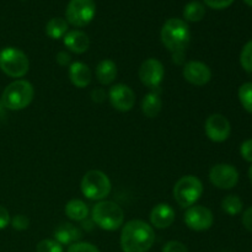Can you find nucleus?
<instances>
[{"instance_id":"nucleus-1","label":"nucleus","mask_w":252,"mask_h":252,"mask_svg":"<svg viewBox=\"0 0 252 252\" xmlns=\"http://www.w3.org/2000/svg\"><path fill=\"white\" fill-rule=\"evenodd\" d=\"M155 243L152 225L135 219L126 223L121 233V248L123 252H148Z\"/></svg>"},{"instance_id":"nucleus-2","label":"nucleus","mask_w":252,"mask_h":252,"mask_svg":"<svg viewBox=\"0 0 252 252\" xmlns=\"http://www.w3.org/2000/svg\"><path fill=\"white\" fill-rule=\"evenodd\" d=\"M161 42L174 54V61L184 56V52L191 41L189 27L184 20L172 17L164 24L161 29Z\"/></svg>"},{"instance_id":"nucleus-3","label":"nucleus","mask_w":252,"mask_h":252,"mask_svg":"<svg viewBox=\"0 0 252 252\" xmlns=\"http://www.w3.org/2000/svg\"><path fill=\"white\" fill-rule=\"evenodd\" d=\"M93 221L107 231H115L123 225L125 213L117 203L112 201H98L91 211Z\"/></svg>"},{"instance_id":"nucleus-4","label":"nucleus","mask_w":252,"mask_h":252,"mask_svg":"<svg viewBox=\"0 0 252 252\" xmlns=\"http://www.w3.org/2000/svg\"><path fill=\"white\" fill-rule=\"evenodd\" d=\"M34 89L27 80H15L5 88L1 95V102L7 110L20 111L26 108L32 102Z\"/></svg>"},{"instance_id":"nucleus-5","label":"nucleus","mask_w":252,"mask_h":252,"mask_svg":"<svg viewBox=\"0 0 252 252\" xmlns=\"http://www.w3.org/2000/svg\"><path fill=\"white\" fill-rule=\"evenodd\" d=\"M81 192L91 201H103L110 194L112 185L105 172L100 170H90L81 180Z\"/></svg>"},{"instance_id":"nucleus-6","label":"nucleus","mask_w":252,"mask_h":252,"mask_svg":"<svg viewBox=\"0 0 252 252\" xmlns=\"http://www.w3.org/2000/svg\"><path fill=\"white\" fill-rule=\"evenodd\" d=\"M30 62L26 54L15 47H5L0 51V69L10 78H22L27 74Z\"/></svg>"},{"instance_id":"nucleus-7","label":"nucleus","mask_w":252,"mask_h":252,"mask_svg":"<svg viewBox=\"0 0 252 252\" xmlns=\"http://www.w3.org/2000/svg\"><path fill=\"white\" fill-rule=\"evenodd\" d=\"M203 193V185L196 176H184L176 182L174 187V198L182 208L193 206Z\"/></svg>"},{"instance_id":"nucleus-8","label":"nucleus","mask_w":252,"mask_h":252,"mask_svg":"<svg viewBox=\"0 0 252 252\" xmlns=\"http://www.w3.org/2000/svg\"><path fill=\"white\" fill-rule=\"evenodd\" d=\"M96 12L94 0H70L66 6V22L74 27H85L93 21Z\"/></svg>"},{"instance_id":"nucleus-9","label":"nucleus","mask_w":252,"mask_h":252,"mask_svg":"<svg viewBox=\"0 0 252 252\" xmlns=\"http://www.w3.org/2000/svg\"><path fill=\"white\" fill-rule=\"evenodd\" d=\"M209 180L220 189H230L238 185L239 171L230 164H217L209 171Z\"/></svg>"},{"instance_id":"nucleus-10","label":"nucleus","mask_w":252,"mask_h":252,"mask_svg":"<svg viewBox=\"0 0 252 252\" xmlns=\"http://www.w3.org/2000/svg\"><path fill=\"white\" fill-rule=\"evenodd\" d=\"M185 223L191 230L204 231L212 228L214 221L213 213L204 206H192L185 213Z\"/></svg>"},{"instance_id":"nucleus-11","label":"nucleus","mask_w":252,"mask_h":252,"mask_svg":"<svg viewBox=\"0 0 252 252\" xmlns=\"http://www.w3.org/2000/svg\"><path fill=\"white\" fill-rule=\"evenodd\" d=\"M204 130H206L207 137L212 142L221 143L225 142L230 135L231 126L225 116L220 115V113H213L206 120Z\"/></svg>"},{"instance_id":"nucleus-12","label":"nucleus","mask_w":252,"mask_h":252,"mask_svg":"<svg viewBox=\"0 0 252 252\" xmlns=\"http://www.w3.org/2000/svg\"><path fill=\"white\" fill-rule=\"evenodd\" d=\"M164 65L155 58H149L142 63L139 68V79L145 86L150 89L159 88L164 79Z\"/></svg>"},{"instance_id":"nucleus-13","label":"nucleus","mask_w":252,"mask_h":252,"mask_svg":"<svg viewBox=\"0 0 252 252\" xmlns=\"http://www.w3.org/2000/svg\"><path fill=\"white\" fill-rule=\"evenodd\" d=\"M108 98L116 110L127 112L133 108L135 103V95L132 89L125 84H116L108 91Z\"/></svg>"},{"instance_id":"nucleus-14","label":"nucleus","mask_w":252,"mask_h":252,"mask_svg":"<svg viewBox=\"0 0 252 252\" xmlns=\"http://www.w3.org/2000/svg\"><path fill=\"white\" fill-rule=\"evenodd\" d=\"M184 78L192 85L203 86L211 81L212 71L207 64L198 61H191L185 64Z\"/></svg>"},{"instance_id":"nucleus-15","label":"nucleus","mask_w":252,"mask_h":252,"mask_svg":"<svg viewBox=\"0 0 252 252\" xmlns=\"http://www.w3.org/2000/svg\"><path fill=\"white\" fill-rule=\"evenodd\" d=\"M175 211L170 204L160 203L153 208L150 213V221L152 225L157 229L169 228L175 221Z\"/></svg>"},{"instance_id":"nucleus-16","label":"nucleus","mask_w":252,"mask_h":252,"mask_svg":"<svg viewBox=\"0 0 252 252\" xmlns=\"http://www.w3.org/2000/svg\"><path fill=\"white\" fill-rule=\"evenodd\" d=\"M63 42L69 51L76 54L85 53L90 46V39H89L88 34L79 30L66 32L65 36L63 37Z\"/></svg>"},{"instance_id":"nucleus-17","label":"nucleus","mask_w":252,"mask_h":252,"mask_svg":"<svg viewBox=\"0 0 252 252\" xmlns=\"http://www.w3.org/2000/svg\"><path fill=\"white\" fill-rule=\"evenodd\" d=\"M83 238V233L79 228L73 225L71 223H63L56 229L54 231V240L58 241L62 246L63 245H73L79 243V240Z\"/></svg>"},{"instance_id":"nucleus-18","label":"nucleus","mask_w":252,"mask_h":252,"mask_svg":"<svg viewBox=\"0 0 252 252\" xmlns=\"http://www.w3.org/2000/svg\"><path fill=\"white\" fill-rule=\"evenodd\" d=\"M69 78H70L73 85H75L79 89H83L91 83L93 74H91L89 65H86L85 63L74 62L69 68Z\"/></svg>"},{"instance_id":"nucleus-19","label":"nucleus","mask_w":252,"mask_h":252,"mask_svg":"<svg viewBox=\"0 0 252 252\" xmlns=\"http://www.w3.org/2000/svg\"><path fill=\"white\" fill-rule=\"evenodd\" d=\"M96 76L100 84L102 85H110L115 81L117 76V65L111 59H103L97 64L96 68Z\"/></svg>"},{"instance_id":"nucleus-20","label":"nucleus","mask_w":252,"mask_h":252,"mask_svg":"<svg viewBox=\"0 0 252 252\" xmlns=\"http://www.w3.org/2000/svg\"><path fill=\"white\" fill-rule=\"evenodd\" d=\"M162 108L161 97L158 93H149L142 101V111L148 118H155Z\"/></svg>"},{"instance_id":"nucleus-21","label":"nucleus","mask_w":252,"mask_h":252,"mask_svg":"<svg viewBox=\"0 0 252 252\" xmlns=\"http://www.w3.org/2000/svg\"><path fill=\"white\" fill-rule=\"evenodd\" d=\"M65 214L74 221H83L88 219L89 208L81 199H71L65 206Z\"/></svg>"},{"instance_id":"nucleus-22","label":"nucleus","mask_w":252,"mask_h":252,"mask_svg":"<svg viewBox=\"0 0 252 252\" xmlns=\"http://www.w3.org/2000/svg\"><path fill=\"white\" fill-rule=\"evenodd\" d=\"M66 32H68V22H66L65 19L53 17V19H51L47 22L46 33L52 39L63 38Z\"/></svg>"},{"instance_id":"nucleus-23","label":"nucleus","mask_w":252,"mask_h":252,"mask_svg":"<svg viewBox=\"0 0 252 252\" xmlns=\"http://www.w3.org/2000/svg\"><path fill=\"white\" fill-rule=\"evenodd\" d=\"M206 15V7L199 1H189L184 7V17L186 21L189 22H198Z\"/></svg>"},{"instance_id":"nucleus-24","label":"nucleus","mask_w":252,"mask_h":252,"mask_svg":"<svg viewBox=\"0 0 252 252\" xmlns=\"http://www.w3.org/2000/svg\"><path fill=\"white\" fill-rule=\"evenodd\" d=\"M221 208L229 216H238L243 211V201L235 194H229L221 201Z\"/></svg>"},{"instance_id":"nucleus-25","label":"nucleus","mask_w":252,"mask_h":252,"mask_svg":"<svg viewBox=\"0 0 252 252\" xmlns=\"http://www.w3.org/2000/svg\"><path fill=\"white\" fill-rule=\"evenodd\" d=\"M239 100L243 107L252 115V83H245L239 89Z\"/></svg>"},{"instance_id":"nucleus-26","label":"nucleus","mask_w":252,"mask_h":252,"mask_svg":"<svg viewBox=\"0 0 252 252\" xmlns=\"http://www.w3.org/2000/svg\"><path fill=\"white\" fill-rule=\"evenodd\" d=\"M240 63L244 70L252 73V39L244 46L240 54Z\"/></svg>"},{"instance_id":"nucleus-27","label":"nucleus","mask_w":252,"mask_h":252,"mask_svg":"<svg viewBox=\"0 0 252 252\" xmlns=\"http://www.w3.org/2000/svg\"><path fill=\"white\" fill-rule=\"evenodd\" d=\"M36 252H64V250L63 246L58 241L52 240V239H44L37 244Z\"/></svg>"},{"instance_id":"nucleus-28","label":"nucleus","mask_w":252,"mask_h":252,"mask_svg":"<svg viewBox=\"0 0 252 252\" xmlns=\"http://www.w3.org/2000/svg\"><path fill=\"white\" fill-rule=\"evenodd\" d=\"M66 252H100L95 245L90 243H75L73 245L69 246L68 251Z\"/></svg>"},{"instance_id":"nucleus-29","label":"nucleus","mask_w":252,"mask_h":252,"mask_svg":"<svg viewBox=\"0 0 252 252\" xmlns=\"http://www.w3.org/2000/svg\"><path fill=\"white\" fill-rule=\"evenodd\" d=\"M10 221H11L12 228H14L15 230H19V231L26 230L30 225L29 218H27L26 216H22V214L15 216L14 218H12V220H10Z\"/></svg>"},{"instance_id":"nucleus-30","label":"nucleus","mask_w":252,"mask_h":252,"mask_svg":"<svg viewBox=\"0 0 252 252\" xmlns=\"http://www.w3.org/2000/svg\"><path fill=\"white\" fill-rule=\"evenodd\" d=\"M162 252H189V250H187L185 244L172 240L165 244V246L162 248Z\"/></svg>"},{"instance_id":"nucleus-31","label":"nucleus","mask_w":252,"mask_h":252,"mask_svg":"<svg viewBox=\"0 0 252 252\" xmlns=\"http://www.w3.org/2000/svg\"><path fill=\"white\" fill-rule=\"evenodd\" d=\"M241 157L245 161L252 162V139H248L240 147Z\"/></svg>"},{"instance_id":"nucleus-32","label":"nucleus","mask_w":252,"mask_h":252,"mask_svg":"<svg viewBox=\"0 0 252 252\" xmlns=\"http://www.w3.org/2000/svg\"><path fill=\"white\" fill-rule=\"evenodd\" d=\"M204 4L208 5L209 7L216 10L226 9L234 2V0H203Z\"/></svg>"},{"instance_id":"nucleus-33","label":"nucleus","mask_w":252,"mask_h":252,"mask_svg":"<svg viewBox=\"0 0 252 252\" xmlns=\"http://www.w3.org/2000/svg\"><path fill=\"white\" fill-rule=\"evenodd\" d=\"M10 224V214L5 207L0 206V230L5 229Z\"/></svg>"},{"instance_id":"nucleus-34","label":"nucleus","mask_w":252,"mask_h":252,"mask_svg":"<svg viewBox=\"0 0 252 252\" xmlns=\"http://www.w3.org/2000/svg\"><path fill=\"white\" fill-rule=\"evenodd\" d=\"M243 224L246 230L252 233V207L246 209L243 216Z\"/></svg>"},{"instance_id":"nucleus-35","label":"nucleus","mask_w":252,"mask_h":252,"mask_svg":"<svg viewBox=\"0 0 252 252\" xmlns=\"http://www.w3.org/2000/svg\"><path fill=\"white\" fill-rule=\"evenodd\" d=\"M70 61H71L70 54L66 53V52L62 51L57 54V62H58L62 66H66L69 63H70Z\"/></svg>"},{"instance_id":"nucleus-36","label":"nucleus","mask_w":252,"mask_h":252,"mask_svg":"<svg viewBox=\"0 0 252 252\" xmlns=\"http://www.w3.org/2000/svg\"><path fill=\"white\" fill-rule=\"evenodd\" d=\"M91 97H93L94 101H96V102H102L103 100H105V93H103L102 90H98V89H96V90H94L93 93H91Z\"/></svg>"},{"instance_id":"nucleus-37","label":"nucleus","mask_w":252,"mask_h":252,"mask_svg":"<svg viewBox=\"0 0 252 252\" xmlns=\"http://www.w3.org/2000/svg\"><path fill=\"white\" fill-rule=\"evenodd\" d=\"M249 179H250V181L252 184V165L250 166V169H249Z\"/></svg>"},{"instance_id":"nucleus-38","label":"nucleus","mask_w":252,"mask_h":252,"mask_svg":"<svg viewBox=\"0 0 252 252\" xmlns=\"http://www.w3.org/2000/svg\"><path fill=\"white\" fill-rule=\"evenodd\" d=\"M244 1H245L246 5H249V6L252 7V0H244Z\"/></svg>"}]
</instances>
